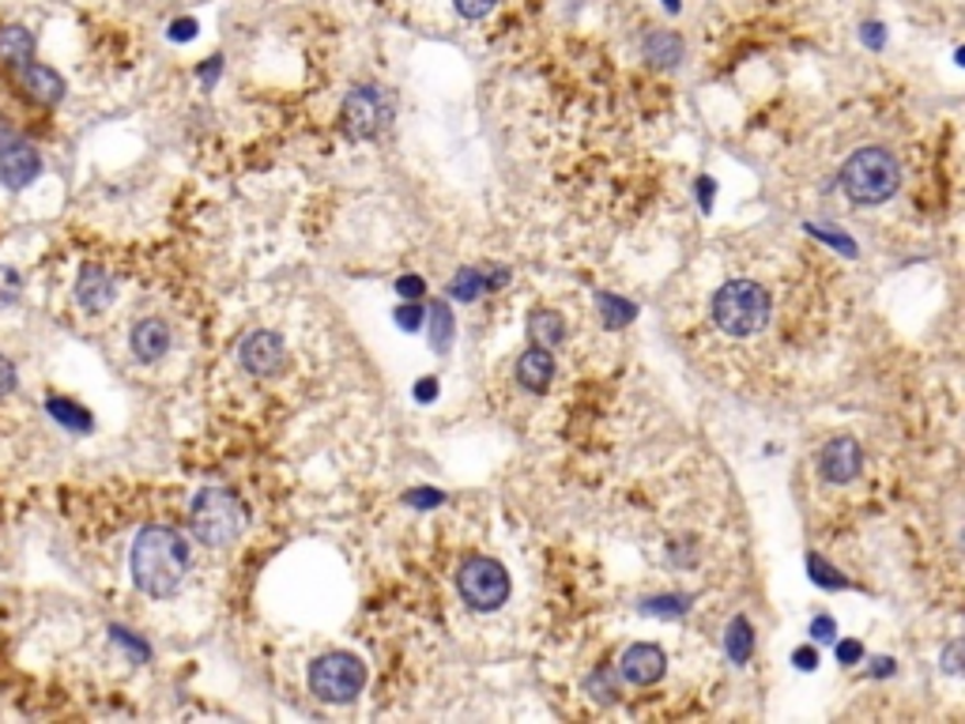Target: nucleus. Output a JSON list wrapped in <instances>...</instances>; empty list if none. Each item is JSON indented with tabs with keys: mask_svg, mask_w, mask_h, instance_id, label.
Here are the masks:
<instances>
[{
	"mask_svg": "<svg viewBox=\"0 0 965 724\" xmlns=\"http://www.w3.org/2000/svg\"><path fill=\"white\" fill-rule=\"evenodd\" d=\"M189 570V544L174 528L152 525L132 544V581L147 596H174Z\"/></svg>",
	"mask_w": 965,
	"mask_h": 724,
	"instance_id": "1",
	"label": "nucleus"
},
{
	"mask_svg": "<svg viewBox=\"0 0 965 724\" xmlns=\"http://www.w3.org/2000/svg\"><path fill=\"white\" fill-rule=\"evenodd\" d=\"M713 321L728 337H755L769 321V295L750 279H732V284L716 290Z\"/></svg>",
	"mask_w": 965,
	"mask_h": 724,
	"instance_id": "2",
	"label": "nucleus"
},
{
	"mask_svg": "<svg viewBox=\"0 0 965 724\" xmlns=\"http://www.w3.org/2000/svg\"><path fill=\"white\" fill-rule=\"evenodd\" d=\"M898 182H901L898 163L882 147H860L845 163V171H841V185H845V193L856 205H882V200H890L898 193Z\"/></svg>",
	"mask_w": 965,
	"mask_h": 724,
	"instance_id": "3",
	"label": "nucleus"
},
{
	"mask_svg": "<svg viewBox=\"0 0 965 724\" xmlns=\"http://www.w3.org/2000/svg\"><path fill=\"white\" fill-rule=\"evenodd\" d=\"M189 520H193V533H197L200 544L227 547V544H234L238 536H242V528H245V506L230 491L208 487V491L197 494V502H193Z\"/></svg>",
	"mask_w": 965,
	"mask_h": 724,
	"instance_id": "4",
	"label": "nucleus"
},
{
	"mask_svg": "<svg viewBox=\"0 0 965 724\" xmlns=\"http://www.w3.org/2000/svg\"><path fill=\"white\" fill-rule=\"evenodd\" d=\"M366 683V668L351 652H329L309 668V687L321 702H351Z\"/></svg>",
	"mask_w": 965,
	"mask_h": 724,
	"instance_id": "5",
	"label": "nucleus"
},
{
	"mask_svg": "<svg viewBox=\"0 0 965 724\" xmlns=\"http://www.w3.org/2000/svg\"><path fill=\"white\" fill-rule=\"evenodd\" d=\"M460 596L475 612H498L509 600V578L494 559H472L460 570Z\"/></svg>",
	"mask_w": 965,
	"mask_h": 724,
	"instance_id": "6",
	"label": "nucleus"
},
{
	"mask_svg": "<svg viewBox=\"0 0 965 724\" xmlns=\"http://www.w3.org/2000/svg\"><path fill=\"white\" fill-rule=\"evenodd\" d=\"M388 121H393V99L382 87H355L343 102V132L351 140H370L377 136Z\"/></svg>",
	"mask_w": 965,
	"mask_h": 724,
	"instance_id": "7",
	"label": "nucleus"
},
{
	"mask_svg": "<svg viewBox=\"0 0 965 724\" xmlns=\"http://www.w3.org/2000/svg\"><path fill=\"white\" fill-rule=\"evenodd\" d=\"M42 171V158L34 144H26L15 132H0V182L8 189H26Z\"/></svg>",
	"mask_w": 965,
	"mask_h": 724,
	"instance_id": "8",
	"label": "nucleus"
},
{
	"mask_svg": "<svg viewBox=\"0 0 965 724\" xmlns=\"http://www.w3.org/2000/svg\"><path fill=\"white\" fill-rule=\"evenodd\" d=\"M238 359H242V366L250 370V374L272 377L283 366V359H287V348H283L276 332H250V337L242 340V348H238Z\"/></svg>",
	"mask_w": 965,
	"mask_h": 724,
	"instance_id": "9",
	"label": "nucleus"
},
{
	"mask_svg": "<svg viewBox=\"0 0 965 724\" xmlns=\"http://www.w3.org/2000/svg\"><path fill=\"white\" fill-rule=\"evenodd\" d=\"M860 468H864V453L853 438H834L819 457V472L826 475L830 483H837V487L841 483H853L856 475H860Z\"/></svg>",
	"mask_w": 965,
	"mask_h": 724,
	"instance_id": "10",
	"label": "nucleus"
},
{
	"mask_svg": "<svg viewBox=\"0 0 965 724\" xmlns=\"http://www.w3.org/2000/svg\"><path fill=\"white\" fill-rule=\"evenodd\" d=\"M664 665H668L664 652L657 646H645V641L623 652V676L630 679L634 687H653L664 676Z\"/></svg>",
	"mask_w": 965,
	"mask_h": 724,
	"instance_id": "11",
	"label": "nucleus"
},
{
	"mask_svg": "<svg viewBox=\"0 0 965 724\" xmlns=\"http://www.w3.org/2000/svg\"><path fill=\"white\" fill-rule=\"evenodd\" d=\"M15 73H20L23 91L31 95L34 102L53 106V102L65 99V79L53 73V68H46V65H31V61H26V65H23V68H15Z\"/></svg>",
	"mask_w": 965,
	"mask_h": 724,
	"instance_id": "12",
	"label": "nucleus"
},
{
	"mask_svg": "<svg viewBox=\"0 0 965 724\" xmlns=\"http://www.w3.org/2000/svg\"><path fill=\"white\" fill-rule=\"evenodd\" d=\"M76 298L84 310H106V306L113 303V279L110 272H102L99 264H87L84 272H79L76 279Z\"/></svg>",
	"mask_w": 965,
	"mask_h": 724,
	"instance_id": "13",
	"label": "nucleus"
},
{
	"mask_svg": "<svg viewBox=\"0 0 965 724\" xmlns=\"http://www.w3.org/2000/svg\"><path fill=\"white\" fill-rule=\"evenodd\" d=\"M166 351H171V329H166L163 321L147 317V321H140L136 329H132V355L140 362H158Z\"/></svg>",
	"mask_w": 965,
	"mask_h": 724,
	"instance_id": "14",
	"label": "nucleus"
},
{
	"mask_svg": "<svg viewBox=\"0 0 965 724\" xmlns=\"http://www.w3.org/2000/svg\"><path fill=\"white\" fill-rule=\"evenodd\" d=\"M551 377H555V359H551V351L547 348H528L525 355H520V362H517V382L528 388V393H544L547 385H551Z\"/></svg>",
	"mask_w": 965,
	"mask_h": 724,
	"instance_id": "15",
	"label": "nucleus"
},
{
	"mask_svg": "<svg viewBox=\"0 0 965 724\" xmlns=\"http://www.w3.org/2000/svg\"><path fill=\"white\" fill-rule=\"evenodd\" d=\"M34 57V34L26 26H0V61L8 68H23Z\"/></svg>",
	"mask_w": 965,
	"mask_h": 724,
	"instance_id": "16",
	"label": "nucleus"
},
{
	"mask_svg": "<svg viewBox=\"0 0 965 724\" xmlns=\"http://www.w3.org/2000/svg\"><path fill=\"white\" fill-rule=\"evenodd\" d=\"M645 57H649L653 65H679V61H683V42L671 31H653L649 39H645Z\"/></svg>",
	"mask_w": 965,
	"mask_h": 724,
	"instance_id": "17",
	"label": "nucleus"
},
{
	"mask_svg": "<svg viewBox=\"0 0 965 724\" xmlns=\"http://www.w3.org/2000/svg\"><path fill=\"white\" fill-rule=\"evenodd\" d=\"M528 332H533L539 348H555V343L566 340V321L555 310H536L528 317Z\"/></svg>",
	"mask_w": 965,
	"mask_h": 724,
	"instance_id": "18",
	"label": "nucleus"
},
{
	"mask_svg": "<svg viewBox=\"0 0 965 724\" xmlns=\"http://www.w3.org/2000/svg\"><path fill=\"white\" fill-rule=\"evenodd\" d=\"M724 649H728V657L736 660V665H747L750 652H755V630H750V623L743 619V615L732 619L728 634H724Z\"/></svg>",
	"mask_w": 965,
	"mask_h": 724,
	"instance_id": "19",
	"label": "nucleus"
},
{
	"mask_svg": "<svg viewBox=\"0 0 965 724\" xmlns=\"http://www.w3.org/2000/svg\"><path fill=\"white\" fill-rule=\"evenodd\" d=\"M46 412H50L53 419H57L65 430H79V435H87V430H91V415L79 408V404L65 401V396H50V401H46Z\"/></svg>",
	"mask_w": 965,
	"mask_h": 724,
	"instance_id": "20",
	"label": "nucleus"
},
{
	"mask_svg": "<svg viewBox=\"0 0 965 724\" xmlns=\"http://www.w3.org/2000/svg\"><path fill=\"white\" fill-rule=\"evenodd\" d=\"M596 306H600V317H604V329H623V325H630L637 317L634 303H626V298L618 295H600Z\"/></svg>",
	"mask_w": 965,
	"mask_h": 724,
	"instance_id": "21",
	"label": "nucleus"
},
{
	"mask_svg": "<svg viewBox=\"0 0 965 724\" xmlns=\"http://www.w3.org/2000/svg\"><path fill=\"white\" fill-rule=\"evenodd\" d=\"M449 340H453V314H449L446 303H434L430 306V343H434V351H446Z\"/></svg>",
	"mask_w": 965,
	"mask_h": 724,
	"instance_id": "22",
	"label": "nucleus"
},
{
	"mask_svg": "<svg viewBox=\"0 0 965 724\" xmlns=\"http://www.w3.org/2000/svg\"><path fill=\"white\" fill-rule=\"evenodd\" d=\"M480 290H483V276L475 268H460L453 284H449V295H453L457 303H472V298H480Z\"/></svg>",
	"mask_w": 965,
	"mask_h": 724,
	"instance_id": "23",
	"label": "nucleus"
},
{
	"mask_svg": "<svg viewBox=\"0 0 965 724\" xmlns=\"http://www.w3.org/2000/svg\"><path fill=\"white\" fill-rule=\"evenodd\" d=\"M20 295H23V276L15 268H8V264H0V310L20 303Z\"/></svg>",
	"mask_w": 965,
	"mask_h": 724,
	"instance_id": "24",
	"label": "nucleus"
},
{
	"mask_svg": "<svg viewBox=\"0 0 965 724\" xmlns=\"http://www.w3.org/2000/svg\"><path fill=\"white\" fill-rule=\"evenodd\" d=\"M110 634H113V641H118V646L125 649L132 660H136V665H144V660L152 657V649H147V646H144V641H140V638H132L129 630H121V626H110Z\"/></svg>",
	"mask_w": 965,
	"mask_h": 724,
	"instance_id": "25",
	"label": "nucleus"
},
{
	"mask_svg": "<svg viewBox=\"0 0 965 724\" xmlns=\"http://www.w3.org/2000/svg\"><path fill=\"white\" fill-rule=\"evenodd\" d=\"M808 570H811V578L819 581V585H826V589H841V585H845V578H837V570L826 567V562H822L819 555H811V559H808Z\"/></svg>",
	"mask_w": 965,
	"mask_h": 724,
	"instance_id": "26",
	"label": "nucleus"
},
{
	"mask_svg": "<svg viewBox=\"0 0 965 724\" xmlns=\"http://www.w3.org/2000/svg\"><path fill=\"white\" fill-rule=\"evenodd\" d=\"M645 612H649V615H683V612H687V600H683V596L645 600Z\"/></svg>",
	"mask_w": 965,
	"mask_h": 724,
	"instance_id": "27",
	"label": "nucleus"
},
{
	"mask_svg": "<svg viewBox=\"0 0 965 724\" xmlns=\"http://www.w3.org/2000/svg\"><path fill=\"white\" fill-rule=\"evenodd\" d=\"M808 234H814V238H826L830 245H834V250H841V253H848V257H856V245H853V238L848 234H837V231H826V227H808Z\"/></svg>",
	"mask_w": 965,
	"mask_h": 724,
	"instance_id": "28",
	"label": "nucleus"
},
{
	"mask_svg": "<svg viewBox=\"0 0 965 724\" xmlns=\"http://www.w3.org/2000/svg\"><path fill=\"white\" fill-rule=\"evenodd\" d=\"M396 325H401L404 332H415L423 329V303H407L396 310Z\"/></svg>",
	"mask_w": 965,
	"mask_h": 724,
	"instance_id": "29",
	"label": "nucleus"
},
{
	"mask_svg": "<svg viewBox=\"0 0 965 724\" xmlns=\"http://www.w3.org/2000/svg\"><path fill=\"white\" fill-rule=\"evenodd\" d=\"M396 290H401V298H407V303H423L427 284H423L419 276H401V279H396Z\"/></svg>",
	"mask_w": 965,
	"mask_h": 724,
	"instance_id": "30",
	"label": "nucleus"
},
{
	"mask_svg": "<svg viewBox=\"0 0 965 724\" xmlns=\"http://www.w3.org/2000/svg\"><path fill=\"white\" fill-rule=\"evenodd\" d=\"M589 691H592V699L611 702V699H615V679H611V672H596L589 679Z\"/></svg>",
	"mask_w": 965,
	"mask_h": 724,
	"instance_id": "31",
	"label": "nucleus"
},
{
	"mask_svg": "<svg viewBox=\"0 0 965 724\" xmlns=\"http://www.w3.org/2000/svg\"><path fill=\"white\" fill-rule=\"evenodd\" d=\"M457 12L464 15V20H483L486 12L494 8V0H453Z\"/></svg>",
	"mask_w": 965,
	"mask_h": 724,
	"instance_id": "32",
	"label": "nucleus"
},
{
	"mask_svg": "<svg viewBox=\"0 0 965 724\" xmlns=\"http://www.w3.org/2000/svg\"><path fill=\"white\" fill-rule=\"evenodd\" d=\"M792 665L800 668V672H814V668H819V652H814L811 646H800L792 652Z\"/></svg>",
	"mask_w": 965,
	"mask_h": 724,
	"instance_id": "33",
	"label": "nucleus"
},
{
	"mask_svg": "<svg viewBox=\"0 0 965 724\" xmlns=\"http://www.w3.org/2000/svg\"><path fill=\"white\" fill-rule=\"evenodd\" d=\"M407 502H412V506L430 509V506H441V502H446V494H438V491H412V494H407Z\"/></svg>",
	"mask_w": 965,
	"mask_h": 724,
	"instance_id": "34",
	"label": "nucleus"
},
{
	"mask_svg": "<svg viewBox=\"0 0 965 724\" xmlns=\"http://www.w3.org/2000/svg\"><path fill=\"white\" fill-rule=\"evenodd\" d=\"M811 634L819 641H834V634H837V626H834V619H830V615H819V619L811 623Z\"/></svg>",
	"mask_w": 965,
	"mask_h": 724,
	"instance_id": "35",
	"label": "nucleus"
},
{
	"mask_svg": "<svg viewBox=\"0 0 965 724\" xmlns=\"http://www.w3.org/2000/svg\"><path fill=\"white\" fill-rule=\"evenodd\" d=\"M15 382H20V377H15V366H12V362H8L4 355H0V396L12 393Z\"/></svg>",
	"mask_w": 965,
	"mask_h": 724,
	"instance_id": "36",
	"label": "nucleus"
},
{
	"mask_svg": "<svg viewBox=\"0 0 965 724\" xmlns=\"http://www.w3.org/2000/svg\"><path fill=\"white\" fill-rule=\"evenodd\" d=\"M837 657H841V665H856V660L864 657V646H860V641H841Z\"/></svg>",
	"mask_w": 965,
	"mask_h": 724,
	"instance_id": "37",
	"label": "nucleus"
},
{
	"mask_svg": "<svg viewBox=\"0 0 965 724\" xmlns=\"http://www.w3.org/2000/svg\"><path fill=\"white\" fill-rule=\"evenodd\" d=\"M193 34H197V20H178L171 26V39L174 42H189Z\"/></svg>",
	"mask_w": 965,
	"mask_h": 724,
	"instance_id": "38",
	"label": "nucleus"
},
{
	"mask_svg": "<svg viewBox=\"0 0 965 724\" xmlns=\"http://www.w3.org/2000/svg\"><path fill=\"white\" fill-rule=\"evenodd\" d=\"M434 396H438V382H434V377H427V382H419V385H415V401L430 404Z\"/></svg>",
	"mask_w": 965,
	"mask_h": 724,
	"instance_id": "39",
	"label": "nucleus"
},
{
	"mask_svg": "<svg viewBox=\"0 0 965 724\" xmlns=\"http://www.w3.org/2000/svg\"><path fill=\"white\" fill-rule=\"evenodd\" d=\"M698 197H702V208H713V178H698Z\"/></svg>",
	"mask_w": 965,
	"mask_h": 724,
	"instance_id": "40",
	"label": "nucleus"
},
{
	"mask_svg": "<svg viewBox=\"0 0 965 724\" xmlns=\"http://www.w3.org/2000/svg\"><path fill=\"white\" fill-rule=\"evenodd\" d=\"M958 657H962V646H958V641H954V646L943 652V668H946V672H958V668H962V665H958Z\"/></svg>",
	"mask_w": 965,
	"mask_h": 724,
	"instance_id": "41",
	"label": "nucleus"
},
{
	"mask_svg": "<svg viewBox=\"0 0 965 724\" xmlns=\"http://www.w3.org/2000/svg\"><path fill=\"white\" fill-rule=\"evenodd\" d=\"M864 42L867 46H882V26H864Z\"/></svg>",
	"mask_w": 965,
	"mask_h": 724,
	"instance_id": "42",
	"label": "nucleus"
},
{
	"mask_svg": "<svg viewBox=\"0 0 965 724\" xmlns=\"http://www.w3.org/2000/svg\"><path fill=\"white\" fill-rule=\"evenodd\" d=\"M875 665H879V668H871V672H879V676H890V672H893V660H887V657L875 660Z\"/></svg>",
	"mask_w": 965,
	"mask_h": 724,
	"instance_id": "43",
	"label": "nucleus"
},
{
	"mask_svg": "<svg viewBox=\"0 0 965 724\" xmlns=\"http://www.w3.org/2000/svg\"><path fill=\"white\" fill-rule=\"evenodd\" d=\"M204 79H216L219 76V61H211V65H204V73H200Z\"/></svg>",
	"mask_w": 965,
	"mask_h": 724,
	"instance_id": "44",
	"label": "nucleus"
},
{
	"mask_svg": "<svg viewBox=\"0 0 965 724\" xmlns=\"http://www.w3.org/2000/svg\"><path fill=\"white\" fill-rule=\"evenodd\" d=\"M668 8H671V12H679V0H668Z\"/></svg>",
	"mask_w": 965,
	"mask_h": 724,
	"instance_id": "45",
	"label": "nucleus"
}]
</instances>
